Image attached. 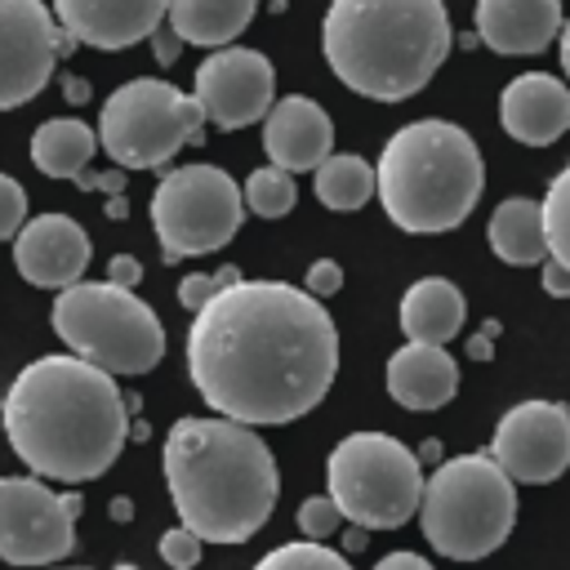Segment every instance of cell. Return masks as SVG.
I'll return each mask as SVG.
<instances>
[{
    "label": "cell",
    "mask_w": 570,
    "mask_h": 570,
    "mask_svg": "<svg viewBox=\"0 0 570 570\" xmlns=\"http://www.w3.org/2000/svg\"><path fill=\"white\" fill-rule=\"evenodd\" d=\"M334 374V316L289 281H236L187 325V379L218 419L294 423L325 401Z\"/></svg>",
    "instance_id": "cell-1"
},
{
    "label": "cell",
    "mask_w": 570,
    "mask_h": 570,
    "mask_svg": "<svg viewBox=\"0 0 570 570\" xmlns=\"http://www.w3.org/2000/svg\"><path fill=\"white\" fill-rule=\"evenodd\" d=\"M9 450L53 481L102 476L129 436V410L116 379L80 356H36L18 370L0 401Z\"/></svg>",
    "instance_id": "cell-2"
},
{
    "label": "cell",
    "mask_w": 570,
    "mask_h": 570,
    "mask_svg": "<svg viewBox=\"0 0 570 570\" xmlns=\"http://www.w3.org/2000/svg\"><path fill=\"white\" fill-rule=\"evenodd\" d=\"M160 459L178 525L200 543H245L276 512V454L245 423L183 414L165 432Z\"/></svg>",
    "instance_id": "cell-3"
},
{
    "label": "cell",
    "mask_w": 570,
    "mask_h": 570,
    "mask_svg": "<svg viewBox=\"0 0 570 570\" xmlns=\"http://www.w3.org/2000/svg\"><path fill=\"white\" fill-rule=\"evenodd\" d=\"M450 45L445 0H330L321 22L330 71L374 102L419 94L441 71Z\"/></svg>",
    "instance_id": "cell-4"
},
{
    "label": "cell",
    "mask_w": 570,
    "mask_h": 570,
    "mask_svg": "<svg viewBox=\"0 0 570 570\" xmlns=\"http://www.w3.org/2000/svg\"><path fill=\"white\" fill-rule=\"evenodd\" d=\"M485 187V160L472 134L454 120H410L401 125L374 169V191L383 214L414 236H436L459 227Z\"/></svg>",
    "instance_id": "cell-5"
},
{
    "label": "cell",
    "mask_w": 570,
    "mask_h": 570,
    "mask_svg": "<svg viewBox=\"0 0 570 570\" xmlns=\"http://www.w3.org/2000/svg\"><path fill=\"white\" fill-rule=\"evenodd\" d=\"M423 539L450 561H481L499 552L517 525V485L490 454H454L419 499Z\"/></svg>",
    "instance_id": "cell-6"
},
{
    "label": "cell",
    "mask_w": 570,
    "mask_h": 570,
    "mask_svg": "<svg viewBox=\"0 0 570 570\" xmlns=\"http://www.w3.org/2000/svg\"><path fill=\"white\" fill-rule=\"evenodd\" d=\"M53 334L71 356L116 374H147L165 356V325L134 289L111 281H76L58 289L49 312Z\"/></svg>",
    "instance_id": "cell-7"
},
{
    "label": "cell",
    "mask_w": 570,
    "mask_h": 570,
    "mask_svg": "<svg viewBox=\"0 0 570 570\" xmlns=\"http://www.w3.org/2000/svg\"><path fill=\"white\" fill-rule=\"evenodd\" d=\"M330 499L356 530H396L419 512L423 468L419 454L387 432H347L325 459Z\"/></svg>",
    "instance_id": "cell-8"
},
{
    "label": "cell",
    "mask_w": 570,
    "mask_h": 570,
    "mask_svg": "<svg viewBox=\"0 0 570 570\" xmlns=\"http://www.w3.org/2000/svg\"><path fill=\"white\" fill-rule=\"evenodd\" d=\"M205 111L169 80L138 76L107 94L98 111V147L125 169H160L187 142H200Z\"/></svg>",
    "instance_id": "cell-9"
},
{
    "label": "cell",
    "mask_w": 570,
    "mask_h": 570,
    "mask_svg": "<svg viewBox=\"0 0 570 570\" xmlns=\"http://www.w3.org/2000/svg\"><path fill=\"white\" fill-rule=\"evenodd\" d=\"M245 223L240 187L218 165L169 169L151 191V232L165 249V263L200 258L223 249Z\"/></svg>",
    "instance_id": "cell-10"
},
{
    "label": "cell",
    "mask_w": 570,
    "mask_h": 570,
    "mask_svg": "<svg viewBox=\"0 0 570 570\" xmlns=\"http://www.w3.org/2000/svg\"><path fill=\"white\" fill-rule=\"evenodd\" d=\"M80 494H58L40 476H0V561L53 566L76 548Z\"/></svg>",
    "instance_id": "cell-11"
},
{
    "label": "cell",
    "mask_w": 570,
    "mask_h": 570,
    "mask_svg": "<svg viewBox=\"0 0 570 570\" xmlns=\"http://www.w3.org/2000/svg\"><path fill=\"white\" fill-rule=\"evenodd\" d=\"M490 459L517 485H548L570 468V410L561 401H521L494 423Z\"/></svg>",
    "instance_id": "cell-12"
},
{
    "label": "cell",
    "mask_w": 570,
    "mask_h": 570,
    "mask_svg": "<svg viewBox=\"0 0 570 570\" xmlns=\"http://www.w3.org/2000/svg\"><path fill=\"white\" fill-rule=\"evenodd\" d=\"M200 111L218 129H245L263 120L276 102V67L267 53L245 45H223L196 67V94Z\"/></svg>",
    "instance_id": "cell-13"
},
{
    "label": "cell",
    "mask_w": 570,
    "mask_h": 570,
    "mask_svg": "<svg viewBox=\"0 0 570 570\" xmlns=\"http://www.w3.org/2000/svg\"><path fill=\"white\" fill-rule=\"evenodd\" d=\"M58 62L53 13L45 0H0V111L31 102Z\"/></svg>",
    "instance_id": "cell-14"
},
{
    "label": "cell",
    "mask_w": 570,
    "mask_h": 570,
    "mask_svg": "<svg viewBox=\"0 0 570 570\" xmlns=\"http://www.w3.org/2000/svg\"><path fill=\"white\" fill-rule=\"evenodd\" d=\"M89 232L71 214H36L13 236V267L40 289H67L89 272Z\"/></svg>",
    "instance_id": "cell-15"
},
{
    "label": "cell",
    "mask_w": 570,
    "mask_h": 570,
    "mask_svg": "<svg viewBox=\"0 0 570 570\" xmlns=\"http://www.w3.org/2000/svg\"><path fill=\"white\" fill-rule=\"evenodd\" d=\"M263 151H267V165H276L285 174L316 169L334 151V125H330L325 107L303 94L276 98L272 111L263 116Z\"/></svg>",
    "instance_id": "cell-16"
},
{
    "label": "cell",
    "mask_w": 570,
    "mask_h": 570,
    "mask_svg": "<svg viewBox=\"0 0 570 570\" xmlns=\"http://www.w3.org/2000/svg\"><path fill=\"white\" fill-rule=\"evenodd\" d=\"M169 0H53L62 31L94 49H129L160 31Z\"/></svg>",
    "instance_id": "cell-17"
},
{
    "label": "cell",
    "mask_w": 570,
    "mask_h": 570,
    "mask_svg": "<svg viewBox=\"0 0 570 570\" xmlns=\"http://www.w3.org/2000/svg\"><path fill=\"white\" fill-rule=\"evenodd\" d=\"M499 125L525 147H548L570 129V85L548 71H525L499 94Z\"/></svg>",
    "instance_id": "cell-18"
},
{
    "label": "cell",
    "mask_w": 570,
    "mask_h": 570,
    "mask_svg": "<svg viewBox=\"0 0 570 570\" xmlns=\"http://www.w3.org/2000/svg\"><path fill=\"white\" fill-rule=\"evenodd\" d=\"M476 36L494 53H543L561 36V0H476Z\"/></svg>",
    "instance_id": "cell-19"
},
{
    "label": "cell",
    "mask_w": 570,
    "mask_h": 570,
    "mask_svg": "<svg viewBox=\"0 0 570 570\" xmlns=\"http://www.w3.org/2000/svg\"><path fill=\"white\" fill-rule=\"evenodd\" d=\"M387 392L405 410H441L459 392V365L445 347L405 343L387 356Z\"/></svg>",
    "instance_id": "cell-20"
},
{
    "label": "cell",
    "mask_w": 570,
    "mask_h": 570,
    "mask_svg": "<svg viewBox=\"0 0 570 570\" xmlns=\"http://www.w3.org/2000/svg\"><path fill=\"white\" fill-rule=\"evenodd\" d=\"M401 334L405 343H432L445 347L468 316V303L450 276H423L401 294Z\"/></svg>",
    "instance_id": "cell-21"
},
{
    "label": "cell",
    "mask_w": 570,
    "mask_h": 570,
    "mask_svg": "<svg viewBox=\"0 0 570 570\" xmlns=\"http://www.w3.org/2000/svg\"><path fill=\"white\" fill-rule=\"evenodd\" d=\"M254 9H258V0H169L165 18L183 45L223 49L249 27Z\"/></svg>",
    "instance_id": "cell-22"
},
{
    "label": "cell",
    "mask_w": 570,
    "mask_h": 570,
    "mask_svg": "<svg viewBox=\"0 0 570 570\" xmlns=\"http://www.w3.org/2000/svg\"><path fill=\"white\" fill-rule=\"evenodd\" d=\"M490 249L508 267H534L548 258V236H543V209L530 196H508L490 214Z\"/></svg>",
    "instance_id": "cell-23"
},
{
    "label": "cell",
    "mask_w": 570,
    "mask_h": 570,
    "mask_svg": "<svg viewBox=\"0 0 570 570\" xmlns=\"http://www.w3.org/2000/svg\"><path fill=\"white\" fill-rule=\"evenodd\" d=\"M98 151V134L76 116H53L31 134V165L49 178H80Z\"/></svg>",
    "instance_id": "cell-24"
},
{
    "label": "cell",
    "mask_w": 570,
    "mask_h": 570,
    "mask_svg": "<svg viewBox=\"0 0 570 570\" xmlns=\"http://www.w3.org/2000/svg\"><path fill=\"white\" fill-rule=\"evenodd\" d=\"M312 187H316V200L325 209H361L370 196H374V169L365 156H352V151H330L316 169H312Z\"/></svg>",
    "instance_id": "cell-25"
},
{
    "label": "cell",
    "mask_w": 570,
    "mask_h": 570,
    "mask_svg": "<svg viewBox=\"0 0 570 570\" xmlns=\"http://www.w3.org/2000/svg\"><path fill=\"white\" fill-rule=\"evenodd\" d=\"M240 200H245V209L258 214V218H285V214L294 209V200H298V183H294V174H285V169L263 165V169H254V174L245 178Z\"/></svg>",
    "instance_id": "cell-26"
},
{
    "label": "cell",
    "mask_w": 570,
    "mask_h": 570,
    "mask_svg": "<svg viewBox=\"0 0 570 570\" xmlns=\"http://www.w3.org/2000/svg\"><path fill=\"white\" fill-rule=\"evenodd\" d=\"M543 209V236H548V258L570 267V165L548 183V196L539 200Z\"/></svg>",
    "instance_id": "cell-27"
},
{
    "label": "cell",
    "mask_w": 570,
    "mask_h": 570,
    "mask_svg": "<svg viewBox=\"0 0 570 570\" xmlns=\"http://www.w3.org/2000/svg\"><path fill=\"white\" fill-rule=\"evenodd\" d=\"M254 570H352V566H347V557H338V552L325 548V543L294 539V543H281V548H272L267 557H258Z\"/></svg>",
    "instance_id": "cell-28"
},
{
    "label": "cell",
    "mask_w": 570,
    "mask_h": 570,
    "mask_svg": "<svg viewBox=\"0 0 570 570\" xmlns=\"http://www.w3.org/2000/svg\"><path fill=\"white\" fill-rule=\"evenodd\" d=\"M236 281H240L236 267H223V272H214V276H200V272H196V276H183V281H178V303L196 316L214 294H223V289L236 285Z\"/></svg>",
    "instance_id": "cell-29"
},
{
    "label": "cell",
    "mask_w": 570,
    "mask_h": 570,
    "mask_svg": "<svg viewBox=\"0 0 570 570\" xmlns=\"http://www.w3.org/2000/svg\"><path fill=\"white\" fill-rule=\"evenodd\" d=\"M298 530H303V539H312V543H321L325 534H334V530H338V508H334V499H330V494H307V499L298 503Z\"/></svg>",
    "instance_id": "cell-30"
},
{
    "label": "cell",
    "mask_w": 570,
    "mask_h": 570,
    "mask_svg": "<svg viewBox=\"0 0 570 570\" xmlns=\"http://www.w3.org/2000/svg\"><path fill=\"white\" fill-rule=\"evenodd\" d=\"M160 561H165L169 570H191V566L200 561V539H196L187 525L165 530V534H160Z\"/></svg>",
    "instance_id": "cell-31"
},
{
    "label": "cell",
    "mask_w": 570,
    "mask_h": 570,
    "mask_svg": "<svg viewBox=\"0 0 570 570\" xmlns=\"http://www.w3.org/2000/svg\"><path fill=\"white\" fill-rule=\"evenodd\" d=\"M27 223V191L18 187V178L0 174V240L18 236Z\"/></svg>",
    "instance_id": "cell-32"
},
{
    "label": "cell",
    "mask_w": 570,
    "mask_h": 570,
    "mask_svg": "<svg viewBox=\"0 0 570 570\" xmlns=\"http://www.w3.org/2000/svg\"><path fill=\"white\" fill-rule=\"evenodd\" d=\"M303 289H307L312 298H330V294H338V289H343V267H338L334 258H316V263L307 267Z\"/></svg>",
    "instance_id": "cell-33"
},
{
    "label": "cell",
    "mask_w": 570,
    "mask_h": 570,
    "mask_svg": "<svg viewBox=\"0 0 570 570\" xmlns=\"http://www.w3.org/2000/svg\"><path fill=\"white\" fill-rule=\"evenodd\" d=\"M107 281H111V285H120V289H134V285L142 281V263H138V258H129V254H116V258H111V267H107Z\"/></svg>",
    "instance_id": "cell-34"
},
{
    "label": "cell",
    "mask_w": 570,
    "mask_h": 570,
    "mask_svg": "<svg viewBox=\"0 0 570 570\" xmlns=\"http://www.w3.org/2000/svg\"><path fill=\"white\" fill-rule=\"evenodd\" d=\"M539 267H543V289L552 298H570V267H561L557 258H543Z\"/></svg>",
    "instance_id": "cell-35"
},
{
    "label": "cell",
    "mask_w": 570,
    "mask_h": 570,
    "mask_svg": "<svg viewBox=\"0 0 570 570\" xmlns=\"http://www.w3.org/2000/svg\"><path fill=\"white\" fill-rule=\"evenodd\" d=\"M374 570H432V561L428 557H419V552H387V557H379L374 561Z\"/></svg>",
    "instance_id": "cell-36"
},
{
    "label": "cell",
    "mask_w": 570,
    "mask_h": 570,
    "mask_svg": "<svg viewBox=\"0 0 570 570\" xmlns=\"http://www.w3.org/2000/svg\"><path fill=\"white\" fill-rule=\"evenodd\" d=\"M178 45H183V40H178L174 31H169V36H156V40H151V49H156V58H160V62H174Z\"/></svg>",
    "instance_id": "cell-37"
},
{
    "label": "cell",
    "mask_w": 570,
    "mask_h": 570,
    "mask_svg": "<svg viewBox=\"0 0 570 570\" xmlns=\"http://www.w3.org/2000/svg\"><path fill=\"white\" fill-rule=\"evenodd\" d=\"M557 40H561V71H566V80H570V18L561 22V36H557Z\"/></svg>",
    "instance_id": "cell-38"
},
{
    "label": "cell",
    "mask_w": 570,
    "mask_h": 570,
    "mask_svg": "<svg viewBox=\"0 0 570 570\" xmlns=\"http://www.w3.org/2000/svg\"><path fill=\"white\" fill-rule=\"evenodd\" d=\"M67 570H89V566H67Z\"/></svg>",
    "instance_id": "cell-39"
}]
</instances>
